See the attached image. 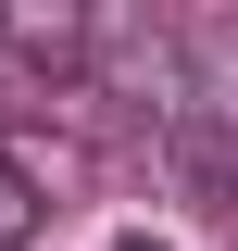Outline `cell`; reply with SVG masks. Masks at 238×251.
Masks as SVG:
<instances>
[{
    "mask_svg": "<svg viewBox=\"0 0 238 251\" xmlns=\"http://www.w3.org/2000/svg\"><path fill=\"white\" fill-rule=\"evenodd\" d=\"M125 251H163V239H125Z\"/></svg>",
    "mask_w": 238,
    "mask_h": 251,
    "instance_id": "obj_3",
    "label": "cell"
},
{
    "mask_svg": "<svg viewBox=\"0 0 238 251\" xmlns=\"http://www.w3.org/2000/svg\"><path fill=\"white\" fill-rule=\"evenodd\" d=\"M38 214H50V201H38V163H25V151H0V251H25Z\"/></svg>",
    "mask_w": 238,
    "mask_h": 251,
    "instance_id": "obj_2",
    "label": "cell"
},
{
    "mask_svg": "<svg viewBox=\"0 0 238 251\" xmlns=\"http://www.w3.org/2000/svg\"><path fill=\"white\" fill-rule=\"evenodd\" d=\"M0 50H13V63H50V75H75V63L100 50V25L75 13V0H50V13L25 0V13H0Z\"/></svg>",
    "mask_w": 238,
    "mask_h": 251,
    "instance_id": "obj_1",
    "label": "cell"
}]
</instances>
